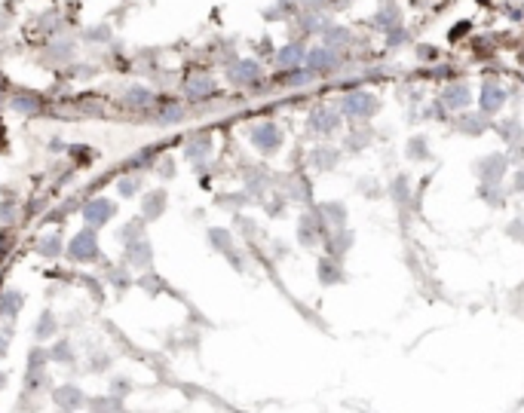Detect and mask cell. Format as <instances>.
<instances>
[{"label":"cell","instance_id":"6da1fadb","mask_svg":"<svg viewBox=\"0 0 524 413\" xmlns=\"http://www.w3.org/2000/svg\"><path fill=\"white\" fill-rule=\"evenodd\" d=\"M49 398H53L55 410H62V413H77V410H83L89 404V395L77 386V383H62V386H53Z\"/></svg>","mask_w":524,"mask_h":413},{"label":"cell","instance_id":"7a4b0ae2","mask_svg":"<svg viewBox=\"0 0 524 413\" xmlns=\"http://www.w3.org/2000/svg\"><path fill=\"white\" fill-rule=\"evenodd\" d=\"M68 258L71 260H80V263L102 258V251H98V242H95V233H92V230L77 233V236L71 239V245H68Z\"/></svg>","mask_w":524,"mask_h":413},{"label":"cell","instance_id":"3957f363","mask_svg":"<svg viewBox=\"0 0 524 413\" xmlns=\"http://www.w3.org/2000/svg\"><path fill=\"white\" fill-rule=\"evenodd\" d=\"M114 211L117 209H114V202H111V199H92L86 209H83V220L89 224V230H92V227H104L111 218H114Z\"/></svg>","mask_w":524,"mask_h":413},{"label":"cell","instance_id":"277c9868","mask_svg":"<svg viewBox=\"0 0 524 413\" xmlns=\"http://www.w3.org/2000/svg\"><path fill=\"white\" fill-rule=\"evenodd\" d=\"M25 306V294L19 288H3L0 291V318L3 322H16L19 312Z\"/></svg>","mask_w":524,"mask_h":413},{"label":"cell","instance_id":"5b68a950","mask_svg":"<svg viewBox=\"0 0 524 413\" xmlns=\"http://www.w3.org/2000/svg\"><path fill=\"white\" fill-rule=\"evenodd\" d=\"M279 141H282V135H279V129H276L273 123H264V126H258V129L252 132V144L258 147V151H264V153L279 151Z\"/></svg>","mask_w":524,"mask_h":413},{"label":"cell","instance_id":"8992f818","mask_svg":"<svg viewBox=\"0 0 524 413\" xmlns=\"http://www.w3.org/2000/svg\"><path fill=\"white\" fill-rule=\"evenodd\" d=\"M55 334H59V318H55L53 309H44L37 325H34V340L40 346H49V340H55Z\"/></svg>","mask_w":524,"mask_h":413},{"label":"cell","instance_id":"52a82bcc","mask_svg":"<svg viewBox=\"0 0 524 413\" xmlns=\"http://www.w3.org/2000/svg\"><path fill=\"white\" fill-rule=\"evenodd\" d=\"M49 349V361L53 365H62V367H71L77 361V349H74V340H53V343L46 346Z\"/></svg>","mask_w":524,"mask_h":413},{"label":"cell","instance_id":"ba28073f","mask_svg":"<svg viewBox=\"0 0 524 413\" xmlns=\"http://www.w3.org/2000/svg\"><path fill=\"white\" fill-rule=\"evenodd\" d=\"M44 370H49V349L34 343L31 349H28V365H25V374H44Z\"/></svg>","mask_w":524,"mask_h":413},{"label":"cell","instance_id":"9c48e42d","mask_svg":"<svg viewBox=\"0 0 524 413\" xmlns=\"http://www.w3.org/2000/svg\"><path fill=\"white\" fill-rule=\"evenodd\" d=\"M126 260L129 263H138L141 269L151 263V245L147 239H135V242H126Z\"/></svg>","mask_w":524,"mask_h":413},{"label":"cell","instance_id":"30bf717a","mask_svg":"<svg viewBox=\"0 0 524 413\" xmlns=\"http://www.w3.org/2000/svg\"><path fill=\"white\" fill-rule=\"evenodd\" d=\"M89 413H126L123 407V398H114V395H98V398H89Z\"/></svg>","mask_w":524,"mask_h":413},{"label":"cell","instance_id":"8fae6325","mask_svg":"<svg viewBox=\"0 0 524 413\" xmlns=\"http://www.w3.org/2000/svg\"><path fill=\"white\" fill-rule=\"evenodd\" d=\"M344 108H346V113H350V117H365V113L374 111V102L365 95V92H359V95H350V98H346Z\"/></svg>","mask_w":524,"mask_h":413},{"label":"cell","instance_id":"7c38bea8","mask_svg":"<svg viewBox=\"0 0 524 413\" xmlns=\"http://www.w3.org/2000/svg\"><path fill=\"white\" fill-rule=\"evenodd\" d=\"M162 209H166V193H162V190H153V193L144 199V215H147V220L160 218Z\"/></svg>","mask_w":524,"mask_h":413},{"label":"cell","instance_id":"4fadbf2b","mask_svg":"<svg viewBox=\"0 0 524 413\" xmlns=\"http://www.w3.org/2000/svg\"><path fill=\"white\" fill-rule=\"evenodd\" d=\"M310 126H313V129L328 132V129H335V126H337V117H335V113H328V111H316L313 113V123H310Z\"/></svg>","mask_w":524,"mask_h":413},{"label":"cell","instance_id":"5bb4252c","mask_svg":"<svg viewBox=\"0 0 524 413\" xmlns=\"http://www.w3.org/2000/svg\"><path fill=\"white\" fill-rule=\"evenodd\" d=\"M89 374H108V370H111V355L108 352H95V355H92V358H89Z\"/></svg>","mask_w":524,"mask_h":413},{"label":"cell","instance_id":"9a60e30c","mask_svg":"<svg viewBox=\"0 0 524 413\" xmlns=\"http://www.w3.org/2000/svg\"><path fill=\"white\" fill-rule=\"evenodd\" d=\"M129 392H132V380H129V376H114V380H111V392H108V395L126 398Z\"/></svg>","mask_w":524,"mask_h":413},{"label":"cell","instance_id":"2e32d148","mask_svg":"<svg viewBox=\"0 0 524 413\" xmlns=\"http://www.w3.org/2000/svg\"><path fill=\"white\" fill-rule=\"evenodd\" d=\"M40 254L55 258V254H59V236H44V239H40Z\"/></svg>","mask_w":524,"mask_h":413},{"label":"cell","instance_id":"e0dca14e","mask_svg":"<svg viewBox=\"0 0 524 413\" xmlns=\"http://www.w3.org/2000/svg\"><path fill=\"white\" fill-rule=\"evenodd\" d=\"M138 187H141V177H126V181H120V193L123 196H135Z\"/></svg>","mask_w":524,"mask_h":413},{"label":"cell","instance_id":"ac0fdd59","mask_svg":"<svg viewBox=\"0 0 524 413\" xmlns=\"http://www.w3.org/2000/svg\"><path fill=\"white\" fill-rule=\"evenodd\" d=\"M160 175H162V177L175 175V162H172V160H162V162H160Z\"/></svg>","mask_w":524,"mask_h":413},{"label":"cell","instance_id":"d6986e66","mask_svg":"<svg viewBox=\"0 0 524 413\" xmlns=\"http://www.w3.org/2000/svg\"><path fill=\"white\" fill-rule=\"evenodd\" d=\"M10 355V334H0V358Z\"/></svg>","mask_w":524,"mask_h":413},{"label":"cell","instance_id":"ffe728a7","mask_svg":"<svg viewBox=\"0 0 524 413\" xmlns=\"http://www.w3.org/2000/svg\"><path fill=\"white\" fill-rule=\"evenodd\" d=\"M6 386H10V376H6V374H3V370H0V392H3Z\"/></svg>","mask_w":524,"mask_h":413}]
</instances>
